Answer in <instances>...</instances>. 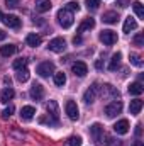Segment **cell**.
<instances>
[{
	"instance_id": "1",
	"label": "cell",
	"mask_w": 144,
	"mask_h": 146,
	"mask_svg": "<svg viewBox=\"0 0 144 146\" xmlns=\"http://www.w3.org/2000/svg\"><path fill=\"white\" fill-rule=\"evenodd\" d=\"M58 22H59V26H61L63 29L71 27L73 26V12L68 10L66 7L59 9V10H58Z\"/></svg>"
},
{
	"instance_id": "2",
	"label": "cell",
	"mask_w": 144,
	"mask_h": 146,
	"mask_svg": "<svg viewBox=\"0 0 144 146\" xmlns=\"http://www.w3.org/2000/svg\"><path fill=\"white\" fill-rule=\"evenodd\" d=\"M48 48H49V51H53V53H63V51L66 49V42H65L63 37H54V39L49 41Z\"/></svg>"
},
{
	"instance_id": "3",
	"label": "cell",
	"mask_w": 144,
	"mask_h": 146,
	"mask_svg": "<svg viewBox=\"0 0 144 146\" xmlns=\"http://www.w3.org/2000/svg\"><path fill=\"white\" fill-rule=\"evenodd\" d=\"M90 134H92V138H93V141L97 143V145H104V127L97 122V124H93L92 127H90Z\"/></svg>"
},
{
	"instance_id": "4",
	"label": "cell",
	"mask_w": 144,
	"mask_h": 146,
	"mask_svg": "<svg viewBox=\"0 0 144 146\" xmlns=\"http://www.w3.org/2000/svg\"><path fill=\"white\" fill-rule=\"evenodd\" d=\"M98 92H100V85L98 83H93L87 92H85V95H83V100L87 102V104H92V102H95V99H97V95H98Z\"/></svg>"
},
{
	"instance_id": "5",
	"label": "cell",
	"mask_w": 144,
	"mask_h": 146,
	"mask_svg": "<svg viewBox=\"0 0 144 146\" xmlns=\"http://www.w3.org/2000/svg\"><path fill=\"white\" fill-rule=\"evenodd\" d=\"M37 75L39 76H49L51 73H54V65L51 61H42L37 65Z\"/></svg>"
},
{
	"instance_id": "6",
	"label": "cell",
	"mask_w": 144,
	"mask_h": 146,
	"mask_svg": "<svg viewBox=\"0 0 144 146\" xmlns=\"http://www.w3.org/2000/svg\"><path fill=\"white\" fill-rule=\"evenodd\" d=\"M120 112H122V102H120V100H114V102H110L107 107H105L107 117H115V115L120 114Z\"/></svg>"
},
{
	"instance_id": "7",
	"label": "cell",
	"mask_w": 144,
	"mask_h": 146,
	"mask_svg": "<svg viewBox=\"0 0 144 146\" xmlns=\"http://www.w3.org/2000/svg\"><path fill=\"white\" fill-rule=\"evenodd\" d=\"M100 41H102L104 44H107V46H112V44L117 42V34H115L114 31H110V29L102 31V33H100Z\"/></svg>"
},
{
	"instance_id": "8",
	"label": "cell",
	"mask_w": 144,
	"mask_h": 146,
	"mask_svg": "<svg viewBox=\"0 0 144 146\" xmlns=\"http://www.w3.org/2000/svg\"><path fill=\"white\" fill-rule=\"evenodd\" d=\"M65 110H66V114H68V117H70L71 121H76V119L80 117V114H78V106H76V102H73V100H68V102H66Z\"/></svg>"
},
{
	"instance_id": "9",
	"label": "cell",
	"mask_w": 144,
	"mask_h": 146,
	"mask_svg": "<svg viewBox=\"0 0 144 146\" xmlns=\"http://www.w3.org/2000/svg\"><path fill=\"white\" fill-rule=\"evenodd\" d=\"M71 70H73V73H75L76 76L83 78V76L88 73V66H87V63H83V61H76V63L71 65Z\"/></svg>"
},
{
	"instance_id": "10",
	"label": "cell",
	"mask_w": 144,
	"mask_h": 146,
	"mask_svg": "<svg viewBox=\"0 0 144 146\" xmlns=\"http://www.w3.org/2000/svg\"><path fill=\"white\" fill-rule=\"evenodd\" d=\"M3 24L7 27H12V29H19L20 27V19L17 15H3Z\"/></svg>"
},
{
	"instance_id": "11",
	"label": "cell",
	"mask_w": 144,
	"mask_h": 146,
	"mask_svg": "<svg viewBox=\"0 0 144 146\" xmlns=\"http://www.w3.org/2000/svg\"><path fill=\"white\" fill-rule=\"evenodd\" d=\"M114 131H115L117 134H127V133H129V121H127V119H120L119 122H115Z\"/></svg>"
},
{
	"instance_id": "12",
	"label": "cell",
	"mask_w": 144,
	"mask_h": 146,
	"mask_svg": "<svg viewBox=\"0 0 144 146\" xmlns=\"http://www.w3.org/2000/svg\"><path fill=\"white\" fill-rule=\"evenodd\" d=\"M31 97L34 99V100H42V97H44V88H42V85H39V83H34L32 87H31Z\"/></svg>"
},
{
	"instance_id": "13",
	"label": "cell",
	"mask_w": 144,
	"mask_h": 146,
	"mask_svg": "<svg viewBox=\"0 0 144 146\" xmlns=\"http://www.w3.org/2000/svg\"><path fill=\"white\" fill-rule=\"evenodd\" d=\"M34 114H36V109H34L32 106H26V107L20 109V119H24V121H31V119L34 117Z\"/></svg>"
},
{
	"instance_id": "14",
	"label": "cell",
	"mask_w": 144,
	"mask_h": 146,
	"mask_svg": "<svg viewBox=\"0 0 144 146\" xmlns=\"http://www.w3.org/2000/svg\"><path fill=\"white\" fill-rule=\"evenodd\" d=\"M95 27V19H92V17H88V19H85L80 26H78V33L81 34V33H85V31H90V29H93Z\"/></svg>"
},
{
	"instance_id": "15",
	"label": "cell",
	"mask_w": 144,
	"mask_h": 146,
	"mask_svg": "<svg viewBox=\"0 0 144 146\" xmlns=\"http://www.w3.org/2000/svg\"><path fill=\"white\" fill-rule=\"evenodd\" d=\"M12 99H14V88L5 87V88L2 90V94H0V102L7 104V102H9V100H12Z\"/></svg>"
},
{
	"instance_id": "16",
	"label": "cell",
	"mask_w": 144,
	"mask_h": 146,
	"mask_svg": "<svg viewBox=\"0 0 144 146\" xmlns=\"http://www.w3.org/2000/svg\"><path fill=\"white\" fill-rule=\"evenodd\" d=\"M143 92H144V87L141 82H134V83L129 85V94L131 95H141Z\"/></svg>"
},
{
	"instance_id": "17",
	"label": "cell",
	"mask_w": 144,
	"mask_h": 146,
	"mask_svg": "<svg viewBox=\"0 0 144 146\" xmlns=\"http://www.w3.org/2000/svg\"><path fill=\"white\" fill-rule=\"evenodd\" d=\"M120 60H122V54H120V53H115V54L112 56L110 63H108V70H110V72H115V70L119 68V65H120Z\"/></svg>"
},
{
	"instance_id": "18",
	"label": "cell",
	"mask_w": 144,
	"mask_h": 146,
	"mask_svg": "<svg viewBox=\"0 0 144 146\" xmlns=\"http://www.w3.org/2000/svg\"><path fill=\"white\" fill-rule=\"evenodd\" d=\"M51 0H36V10L37 12H48L51 9Z\"/></svg>"
},
{
	"instance_id": "19",
	"label": "cell",
	"mask_w": 144,
	"mask_h": 146,
	"mask_svg": "<svg viewBox=\"0 0 144 146\" xmlns=\"http://www.w3.org/2000/svg\"><path fill=\"white\" fill-rule=\"evenodd\" d=\"M143 109V100H139V99H136V100H131V106H129V110H131V114L132 115H137L139 112Z\"/></svg>"
},
{
	"instance_id": "20",
	"label": "cell",
	"mask_w": 144,
	"mask_h": 146,
	"mask_svg": "<svg viewBox=\"0 0 144 146\" xmlns=\"http://www.w3.org/2000/svg\"><path fill=\"white\" fill-rule=\"evenodd\" d=\"M137 27V22H136V19H132L131 15L126 19V22H124V33H131V31H134Z\"/></svg>"
},
{
	"instance_id": "21",
	"label": "cell",
	"mask_w": 144,
	"mask_h": 146,
	"mask_svg": "<svg viewBox=\"0 0 144 146\" xmlns=\"http://www.w3.org/2000/svg\"><path fill=\"white\" fill-rule=\"evenodd\" d=\"M15 51H17V48H15L14 44H5V46H0V54H2V56H12Z\"/></svg>"
},
{
	"instance_id": "22",
	"label": "cell",
	"mask_w": 144,
	"mask_h": 146,
	"mask_svg": "<svg viewBox=\"0 0 144 146\" xmlns=\"http://www.w3.org/2000/svg\"><path fill=\"white\" fill-rule=\"evenodd\" d=\"M117 19H119V14H117V12H114V10H112V12H105V14H104V17H102V21H104V22H107V24H115V22H117Z\"/></svg>"
},
{
	"instance_id": "23",
	"label": "cell",
	"mask_w": 144,
	"mask_h": 146,
	"mask_svg": "<svg viewBox=\"0 0 144 146\" xmlns=\"http://www.w3.org/2000/svg\"><path fill=\"white\" fill-rule=\"evenodd\" d=\"M26 42L29 44V46H32V48H36V46H39L41 44V36H37V34H27V37H26Z\"/></svg>"
},
{
	"instance_id": "24",
	"label": "cell",
	"mask_w": 144,
	"mask_h": 146,
	"mask_svg": "<svg viewBox=\"0 0 144 146\" xmlns=\"http://www.w3.org/2000/svg\"><path fill=\"white\" fill-rule=\"evenodd\" d=\"M54 83H56L58 87H63V85L66 83V75H65L63 72L54 73Z\"/></svg>"
},
{
	"instance_id": "25",
	"label": "cell",
	"mask_w": 144,
	"mask_h": 146,
	"mask_svg": "<svg viewBox=\"0 0 144 146\" xmlns=\"http://www.w3.org/2000/svg\"><path fill=\"white\" fill-rule=\"evenodd\" d=\"M24 68H27V60H26V58H20V60H15V61H14V70H15V72L24 70Z\"/></svg>"
},
{
	"instance_id": "26",
	"label": "cell",
	"mask_w": 144,
	"mask_h": 146,
	"mask_svg": "<svg viewBox=\"0 0 144 146\" xmlns=\"http://www.w3.org/2000/svg\"><path fill=\"white\" fill-rule=\"evenodd\" d=\"M48 112H49V115H53V117L58 119V104H56L54 100H49V104H48Z\"/></svg>"
},
{
	"instance_id": "27",
	"label": "cell",
	"mask_w": 144,
	"mask_h": 146,
	"mask_svg": "<svg viewBox=\"0 0 144 146\" xmlns=\"http://www.w3.org/2000/svg\"><path fill=\"white\" fill-rule=\"evenodd\" d=\"M65 146H81V138L80 136H71L66 139Z\"/></svg>"
},
{
	"instance_id": "28",
	"label": "cell",
	"mask_w": 144,
	"mask_h": 146,
	"mask_svg": "<svg viewBox=\"0 0 144 146\" xmlns=\"http://www.w3.org/2000/svg\"><path fill=\"white\" fill-rule=\"evenodd\" d=\"M17 80H19V82H22V83H24V82H27V80H29V70H27V68L19 70V72H17Z\"/></svg>"
},
{
	"instance_id": "29",
	"label": "cell",
	"mask_w": 144,
	"mask_h": 146,
	"mask_svg": "<svg viewBox=\"0 0 144 146\" xmlns=\"http://www.w3.org/2000/svg\"><path fill=\"white\" fill-rule=\"evenodd\" d=\"M134 12H136V15L139 17V19H143L144 17V9H143V3L141 2H134Z\"/></svg>"
},
{
	"instance_id": "30",
	"label": "cell",
	"mask_w": 144,
	"mask_h": 146,
	"mask_svg": "<svg viewBox=\"0 0 144 146\" xmlns=\"http://www.w3.org/2000/svg\"><path fill=\"white\" fill-rule=\"evenodd\" d=\"M85 3H87L88 10H97L100 7V0H85Z\"/></svg>"
},
{
	"instance_id": "31",
	"label": "cell",
	"mask_w": 144,
	"mask_h": 146,
	"mask_svg": "<svg viewBox=\"0 0 144 146\" xmlns=\"http://www.w3.org/2000/svg\"><path fill=\"white\" fill-rule=\"evenodd\" d=\"M66 9H68V10H71V12H75V10L78 12V10H80V3H78V2H75V0H71V2H68V3H66Z\"/></svg>"
},
{
	"instance_id": "32",
	"label": "cell",
	"mask_w": 144,
	"mask_h": 146,
	"mask_svg": "<svg viewBox=\"0 0 144 146\" xmlns=\"http://www.w3.org/2000/svg\"><path fill=\"white\" fill-rule=\"evenodd\" d=\"M131 63L134 65V66H143V61H141V58L137 56V54H131Z\"/></svg>"
},
{
	"instance_id": "33",
	"label": "cell",
	"mask_w": 144,
	"mask_h": 146,
	"mask_svg": "<svg viewBox=\"0 0 144 146\" xmlns=\"http://www.w3.org/2000/svg\"><path fill=\"white\" fill-rule=\"evenodd\" d=\"M12 112H14V106H9L7 109L2 110V117H3V119H9V117L12 115Z\"/></svg>"
},
{
	"instance_id": "34",
	"label": "cell",
	"mask_w": 144,
	"mask_h": 146,
	"mask_svg": "<svg viewBox=\"0 0 144 146\" xmlns=\"http://www.w3.org/2000/svg\"><path fill=\"white\" fill-rule=\"evenodd\" d=\"M134 44H136V46H139V48L144 46V36H143V34H137V36L134 37Z\"/></svg>"
},
{
	"instance_id": "35",
	"label": "cell",
	"mask_w": 144,
	"mask_h": 146,
	"mask_svg": "<svg viewBox=\"0 0 144 146\" xmlns=\"http://www.w3.org/2000/svg\"><path fill=\"white\" fill-rule=\"evenodd\" d=\"M129 3H131V0H117V5H119V7H122V9H126Z\"/></svg>"
},
{
	"instance_id": "36",
	"label": "cell",
	"mask_w": 144,
	"mask_h": 146,
	"mask_svg": "<svg viewBox=\"0 0 144 146\" xmlns=\"http://www.w3.org/2000/svg\"><path fill=\"white\" fill-rule=\"evenodd\" d=\"M7 7H17L19 5V0H5Z\"/></svg>"
},
{
	"instance_id": "37",
	"label": "cell",
	"mask_w": 144,
	"mask_h": 146,
	"mask_svg": "<svg viewBox=\"0 0 144 146\" xmlns=\"http://www.w3.org/2000/svg\"><path fill=\"white\" fill-rule=\"evenodd\" d=\"M141 127H143L141 124H137V126H136V136H137V138H139V136L143 134V129H141Z\"/></svg>"
},
{
	"instance_id": "38",
	"label": "cell",
	"mask_w": 144,
	"mask_h": 146,
	"mask_svg": "<svg viewBox=\"0 0 144 146\" xmlns=\"http://www.w3.org/2000/svg\"><path fill=\"white\" fill-rule=\"evenodd\" d=\"M95 66H97V70H102V68H104V63H102V60H97Z\"/></svg>"
},
{
	"instance_id": "39",
	"label": "cell",
	"mask_w": 144,
	"mask_h": 146,
	"mask_svg": "<svg viewBox=\"0 0 144 146\" xmlns=\"http://www.w3.org/2000/svg\"><path fill=\"white\" fill-rule=\"evenodd\" d=\"M73 42H75V44H80V42H81V37H80V36H75V37H73Z\"/></svg>"
},
{
	"instance_id": "40",
	"label": "cell",
	"mask_w": 144,
	"mask_h": 146,
	"mask_svg": "<svg viewBox=\"0 0 144 146\" xmlns=\"http://www.w3.org/2000/svg\"><path fill=\"white\" fill-rule=\"evenodd\" d=\"M132 146H144V145H143V143H141V141H136V143H134V145H132Z\"/></svg>"
},
{
	"instance_id": "41",
	"label": "cell",
	"mask_w": 144,
	"mask_h": 146,
	"mask_svg": "<svg viewBox=\"0 0 144 146\" xmlns=\"http://www.w3.org/2000/svg\"><path fill=\"white\" fill-rule=\"evenodd\" d=\"M2 19H3V14H2V12H0V21H2Z\"/></svg>"
}]
</instances>
